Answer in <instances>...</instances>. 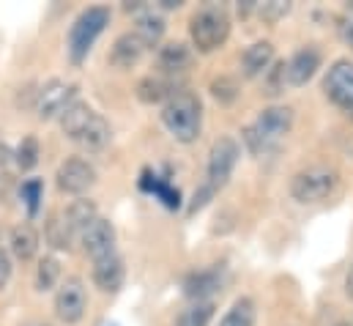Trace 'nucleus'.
<instances>
[{
  "label": "nucleus",
  "mask_w": 353,
  "mask_h": 326,
  "mask_svg": "<svg viewBox=\"0 0 353 326\" xmlns=\"http://www.w3.org/2000/svg\"><path fill=\"white\" fill-rule=\"evenodd\" d=\"M61 132H63L72 143H77V146H83V148H88V151L104 148V146L110 143V137H112L110 124H107L90 104L77 102V99L63 110V115H61Z\"/></svg>",
  "instance_id": "nucleus-1"
},
{
  "label": "nucleus",
  "mask_w": 353,
  "mask_h": 326,
  "mask_svg": "<svg viewBox=\"0 0 353 326\" xmlns=\"http://www.w3.org/2000/svg\"><path fill=\"white\" fill-rule=\"evenodd\" d=\"M162 124L173 135V140L189 146L200 137L203 129V104L197 93L192 90H176L165 104H162Z\"/></svg>",
  "instance_id": "nucleus-2"
},
{
  "label": "nucleus",
  "mask_w": 353,
  "mask_h": 326,
  "mask_svg": "<svg viewBox=\"0 0 353 326\" xmlns=\"http://www.w3.org/2000/svg\"><path fill=\"white\" fill-rule=\"evenodd\" d=\"M293 126V110L285 104L265 107L263 113L244 129V143L252 154H265L279 146V140L290 132Z\"/></svg>",
  "instance_id": "nucleus-3"
},
{
  "label": "nucleus",
  "mask_w": 353,
  "mask_h": 326,
  "mask_svg": "<svg viewBox=\"0 0 353 326\" xmlns=\"http://www.w3.org/2000/svg\"><path fill=\"white\" fill-rule=\"evenodd\" d=\"M230 36V17L222 6H203L189 19V39L197 52L219 50Z\"/></svg>",
  "instance_id": "nucleus-4"
},
{
  "label": "nucleus",
  "mask_w": 353,
  "mask_h": 326,
  "mask_svg": "<svg viewBox=\"0 0 353 326\" xmlns=\"http://www.w3.org/2000/svg\"><path fill=\"white\" fill-rule=\"evenodd\" d=\"M107 25H110V8L107 6H90L74 19V25L69 30V44H66L72 64H83L88 58L96 39L104 33Z\"/></svg>",
  "instance_id": "nucleus-5"
},
{
  "label": "nucleus",
  "mask_w": 353,
  "mask_h": 326,
  "mask_svg": "<svg viewBox=\"0 0 353 326\" xmlns=\"http://www.w3.org/2000/svg\"><path fill=\"white\" fill-rule=\"evenodd\" d=\"M340 186V173L329 164H312L299 170L290 178V195L299 203H321L326 198H332Z\"/></svg>",
  "instance_id": "nucleus-6"
},
{
  "label": "nucleus",
  "mask_w": 353,
  "mask_h": 326,
  "mask_svg": "<svg viewBox=\"0 0 353 326\" xmlns=\"http://www.w3.org/2000/svg\"><path fill=\"white\" fill-rule=\"evenodd\" d=\"M88 313V291L80 277H66L55 294V318L61 324H80Z\"/></svg>",
  "instance_id": "nucleus-7"
},
{
  "label": "nucleus",
  "mask_w": 353,
  "mask_h": 326,
  "mask_svg": "<svg viewBox=\"0 0 353 326\" xmlns=\"http://www.w3.org/2000/svg\"><path fill=\"white\" fill-rule=\"evenodd\" d=\"M239 157H241V146L233 140V137H219L214 146H211V151H208V164H205V175H208V186L214 189V192H219L228 181H230V175H233V170H236V164H239Z\"/></svg>",
  "instance_id": "nucleus-8"
},
{
  "label": "nucleus",
  "mask_w": 353,
  "mask_h": 326,
  "mask_svg": "<svg viewBox=\"0 0 353 326\" xmlns=\"http://www.w3.org/2000/svg\"><path fill=\"white\" fill-rule=\"evenodd\" d=\"M323 90L329 96V102L343 110L348 118H353V61H334L326 72Z\"/></svg>",
  "instance_id": "nucleus-9"
},
{
  "label": "nucleus",
  "mask_w": 353,
  "mask_h": 326,
  "mask_svg": "<svg viewBox=\"0 0 353 326\" xmlns=\"http://www.w3.org/2000/svg\"><path fill=\"white\" fill-rule=\"evenodd\" d=\"M77 96V88L72 82L63 80H50L47 85H41V90L36 93V115L41 121H50V118H61L63 110L74 102Z\"/></svg>",
  "instance_id": "nucleus-10"
},
{
  "label": "nucleus",
  "mask_w": 353,
  "mask_h": 326,
  "mask_svg": "<svg viewBox=\"0 0 353 326\" xmlns=\"http://www.w3.org/2000/svg\"><path fill=\"white\" fill-rule=\"evenodd\" d=\"M55 184L66 195H85L90 186L96 184V170H93V164L88 160L72 157V160H66V162L58 167Z\"/></svg>",
  "instance_id": "nucleus-11"
},
{
  "label": "nucleus",
  "mask_w": 353,
  "mask_h": 326,
  "mask_svg": "<svg viewBox=\"0 0 353 326\" xmlns=\"http://www.w3.org/2000/svg\"><path fill=\"white\" fill-rule=\"evenodd\" d=\"M323 64V55L318 47H301L299 52H293V58L285 64V82L293 88H301L318 75Z\"/></svg>",
  "instance_id": "nucleus-12"
},
{
  "label": "nucleus",
  "mask_w": 353,
  "mask_h": 326,
  "mask_svg": "<svg viewBox=\"0 0 353 326\" xmlns=\"http://www.w3.org/2000/svg\"><path fill=\"white\" fill-rule=\"evenodd\" d=\"M80 245L90 255V260H99L104 255H112L115 252V228H112V222L104 220V217H96L88 228L83 231Z\"/></svg>",
  "instance_id": "nucleus-13"
},
{
  "label": "nucleus",
  "mask_w": 353,
  "mask_h": 326,
  "mask_svg": "<svg viewBox=\"0 0 353 326\" xmlns=\"http://www.w3.org/2000/svg\"><path fill=\"white\" fill-rule=\"evenodd\" d=\"M123 277H126V269H123V260H121L118 252L93 260V282H96L99 291L115 294L123 285Z\"/></svg>",
  "instance_id": "nucleus-14"
},
{
  "label": "nucleus",
  "mask_w": 353,
  "mask_h": 326,
  "mask_svg": "<svg viewBox=\"0 0 353 326\" xmlns=\"http://www.w3.org/2000/svg\"><path fill=\"white\" fill-rule=\"evenodd\" d=\"M145 50H148L145 41L134 30H129V33H123V36L115 39V44L110 50V64L118 66V69H132L134 64H140V58L145 55Z\"/></svg>",
  "instance_id": "nucleus-15"
},
{
  "label": "nucleus",
  "mask_w": 353,
  "mask_h": 326,
  "mask_svg": "<svg viewBox=\"0 0 353 326\" xmlns=\"http://www.w3.org/2000/svg\"><path fill=\"white\" fill-rule=\"evenodd\" d=\"M222 285V277L216 269H200V271H192L186 274L183 280V294L192 299V302H208L211 294H216Z\"/></svg>",
  "instance_id": "nucleus-16"
},
{
  "label": "nucleus",
  "mask_w": 353,
  "mask_h": 326,
  "mask_svg": "<svg viewBox=\"0 0 353 326\" xmlns=\"http://www.w3.org/2000/svg\"><path fill=\"white\" fill-rule=\"evenodd\" d=\"M39 245H41L39 231H36L30 222H22V225L11 228V236H8V249H11V255H14L17 260H30V258H36Z\"/></svg>",
  "instance_id": "nucleus-17"
},
{
  "label": "nucleus",
  "mask_w": 353,
  "mask_h": 326,
  "mask_svg": "<svg viewBox=\"0 0 353 326\" xmlns=\"http://www.w3.org/2000/svg\"><path fill=\"white\" fill-rule=\"evenodd\" d=\"M271 64H274V47H271V41H255L241 55V69H244V77H250V80L265 75L271 69Z\"/></svg>",
  "instance_id": "nucleus-18"
},
{
  "label": "nucleus",
  "mask_w": 353,
  "mask_h": 326,
  "mask_svg": "<svg viewBox=\"0 0 353 326\" xmlns=\"http://www.w3.org/2000/svg\"><path fill=\"white\" fill-rule=\"evenodd\" d=\"M157 64H159V69L165 72V75H183L189 66H192V50L183 44V41H170V44H165L162 50H159V55H157Z\"/></svg>",
  "instance_id": "nucleus-19"
},
{
  "label": "nucleus",
  "mask_w": 353,
  "mask_h": 326,
  "mask_svg": "<svg viewBox=\"0 0 353 326\" xmlns=\"http://www.w3.org/2000/svg\"><path fill=\"white\" fill-rule=\"evenodd\" d=\"M61 217H63L66 228L72 231V236L80 242L83 231L88 228V225L96 220V217H99V214H96V203H93V200H88V198H80V200H74L69 209H63V211H61Z\"/></svg>",
  "instance_id": "nucleus-20"
},
{
  "label": "nucleus",
  "mask_w": 353,
  "mask_h": 326,
  "mask_svg": "<svg viewBox=\"0 0 353 326\" xmlns=\"http://www.w3.org/2000/svg\"><path fill=\"white\" fill-rule=\"evenodd\" d=\"M176 93V85L165 77H143L137 82V99L145 104H165Z\"/></svg>",
  "instance_id": "nucleus-21"
},
{
  "label": "nucleus",
  "mask_w": 353,
  "mask_h": 326,
  "mask_svg": "<svg viewBox=\"0 0 353 326\" xmlns=\"http://www.w3.org/2000/svg\"><path fill=\"white\" fill-rule=\"evenodd\" d=\"M134 33L145 41V47L151 50L154 44H159V39L165 36V19L159 14H154V8H143L137 11V25H134Z\"/></svg>",
  "instance_id": "nucleus-22"
},
{
  "label": "nucleus",
  "mask_w": 353,
  "mask_h": 326,
  "mask_svg": "<svg viewBox=\"0 0 353 326\" xmlns=\"http://www.w3.org/2000/svg\"><path fill=\"white\" fill-rule=\"evenodd\" d=\"M214 302L208 299V302H192L189 307H183L181 313H178L176 318V326H208L214 321Z\"/></svg>",
  "instance_id": "nucleus-23"
},
{
  "label": "nucleus",
  "mask_w": 353,
  "mask_h": 326,
  "mask_svg": "<svg viewBox=\"0 0 353 326\" xmlns=\"http://www.w3.org/2000/svg\"><path fill=\"white\" fill-rule=\"evenodd\" d=\"M219 326H255V302L252 299H236L233 307L222 316Z\"/></svg>",
  "instance_id": "nucleus-24"
},
{
  "label": "nucleus",
  "mask_w": 353,
  "mask_h": 326,
  "mask_svg": "<svg viewBox=\"0 0 353 326\" xmlns=\"http://www.w3.org/2000/svg\"><path fill=\"white\" fill-rule=\"evenodd\" d=\"M77 239L72 236V231L66 228V222H63V217H61V211L58 214H52L50 217V222H47V245L52 247V249H72Z\"/></svg>",
  "instance_id": "nucleus-25"
},
{
  "label": "nucleus",
  "mask_w": 353,
  "mask_h": 326,
  "mask_svg": "<svg viewBox=\"0 0 353 326\" xmlns=\"http://www.w3.org/2000/svg\"><path fill=\"white\" fill-rule=\"evenodd\" d=\"M58 277H61V263H58V258H52V255L41 258V263H39V269H36V288H39V291H52V288L58 285Z\"/></svg>",
  "instance_id": "nucleus-26"
},
{
  "label": "nucleus",
  "mask_w": 353,
  "mask_h": 326,
  "mask_svg": "<svg viewBox=\"0 0 353 326\" xmlns=\"http://www.w3.org/2000/svg\"><path fill=\"white\" fill-rule=\"evenodd\" d=\"M41 195H44V184L39 178H28L22 184V200L28 206V214L36 217L39 214V206H41Z\"/></svg>",
  "instance_id": "nucleus-27"
},
{
  "label": "nucleus",
  "mask_w": 353,
  "mask_h": 326,
  "mask_svg": "<svg viewBox=\"0 0 353 326\" xmlns=\"http://www.w3.org/2000/svg\"><path fill=\"white\" fill-rule=\"evenodd\" d=\"M211 96L219 104H230L239 96V82L233 80V77H216V80L211 82Z\"/></svg>",
  "instance_id": "nucleus-28"
},
{
  "label": "nucleus",
  "mask_w": 353,
  "mask_h": 326,
  "mask_svg": "<svg viewBox=\"0 0 353 326\" xmlns=\"http://www.w3.org/2000/svg\"><path fill=\"white\" fill-rule=\"evenodd\" d=\"M17 164L19 170H33L39 164V140L36 137H25L17 148Z\"/></svg>",
  "instance_id": "nucleus-29"
},
{
  "label": "nucleus",
  "mask_w": 353,
  "mask_h": 326,
  "mask_svg": "<svg viewBox=\"0 0 353 326\" xmlns=\"http://www.w3.org/2000/svg\"><path fill=\"white\" fill-rule=\"evenodd\" d=\"M288 11H290V3H285V0H271V3H261L258 6V14H261V19H265V22H276Z\"/></svg>",
  "instance_id": "nucleus-30"
},
{
  "label": "nucleus",
  "mask_w": 353,
  "mask_h": 326,
  "mask_svg": "<svg viewBox=\"0 0 353 326\" xmlns=\"http://www.w3.org/2000/svg\"><path fill=\"white\" fill-rule=\"evenodd\" d=\"M265 77H268V90L265 93H271V96H276L288 82H285V64H276L274 69H268L265 72Z\"/></svg>",
  "instance_id": "nucleus-31"
},
{
  "label": "nucleus",
  "mask_w": 353,
  "mask_h": 326,
  "mask_svg": "<svg viewBox=\"0 0 353 326\" xmlns=\"http://www.w3.org/2000/svg\"><path fill=\"white\" fill-rule=\"evenodd\" d=\"M214 195H216V192H214L208 184H203V186H200V192H194V198H192V203H189V214L200 211V209H203V206H205V203H208Z\"/></svg>",
  "instance_id": "nucleus-32"
},
{
  "label": "nucleus",
  "mask_w": 353,
  "mask_h": 326,
  "mask_svg": "<svg viewBox=\"0 0 353 326\" xmlns=\"http://www.w3.org/2000/svg\"><path fill=\"white\" fill-rule=\"evenodd\" d=\"M8 280H11V258L6 249H0V291L8 285Z\"/></svg>",
  "instance_id": "nucleus-33"
},
{
  "label": "nucleus",
  "mask_w": 353,
  "mask_h": 326,
  "mask_svg": "<svg viewBox=\"0 0 353 326\" xmlns=\"http://www.w3.org/2000/svg\"><path fill=\"white\" fill-rule=\"evenodd\" d=\"M340 36H343V41L353 50V11L340 22Z\"/></svg>",
  "instance_id": "nucleus-34"
},
{
  "label": "nucleus",
  "mask_w": 353,
  "mask_h": 326,
  "mask_svg": "<svg viewBox=\"0 0 353 326\" xmlns=\"http://www.w3.org/2000/svg\"><path fill=\"white\" fill-rule=\"evenodd\" d=\"M345 294L353 299V263H351V269H348V277H345Z\"/></svg>",
  "instance_id": "nucleus-35"
},
{
  "label": "nucleus",
  "mask_w": 353,
  "mask_h": 326,
  "mask_svg": "<svg viewBox=\"0 0 353 326\" xmlns=\"http://www.w3.org/2000/svg\"><path fill=\"white\" fill-rule=\"evenodd\" d=\"M334 326H351L348 321H340V324H334Z\"/></svg>",
  "instance_id": "nucleus-36"
},
{
  "label": "nucleus",
  "mask_w": 353,
  "mask_h": 326,
  "mask_svg": "<svg viewBox=\"0 0 353 326\" xmlns=\"http://www.w3.org/2000/svg\"><path fill=\"white\" fill-rule=\"evenodd\" d=\"M28 326H47V324H28Z\"/></svg>",
  "instance_id": "nucleus-37"
}]
</instances>
